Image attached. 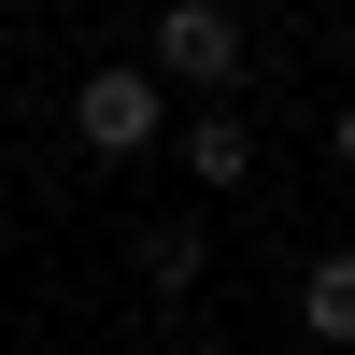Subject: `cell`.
<instances>
[{
  "label": "cell",
  "mask_w": 355,
  "mask_h": 355,
  "mask_svg": "<svg viewBox=\"0 0 355 355\" xmlns=\"http://www.w3.org/2000/svg\"><path fill=\"white\" fill-rule=\"evenodd\" d=\"M142 71H157V85H199V100H242V85H256V28L227 15V0H157Z\"/></svg>",
  "instance_id": "obj_1"
},
{
  "label": "cell",
  "mask_w": 355,
  "mask_h": 355,
  "mask_svg": "<svg viewBox=\"0 0 355 355\" xmlns=\"http://www.w3.org/2000/svg\"><path fill=\"white\" fill-rule=\"evenodd\" d=\"M157 128H171V85L142 71V57H100V71L71 85V142H85V157L128 171V157H157Z\"/></svg>",
  "instance_id": "obj_2"
},
{
  "label": "cell",
  "mask_w": 355,
  "mask_h": 355,
  "mask_svg": "<svg viewBox=\"0 0 355 355\" xmlns=\"http://www.w3.org/2000/svg\"><path fill=\"white\" fill-rule=\"evenodd\" d=\"M157 142H171V171H185L199 199H242V185H256V114H242V100H199L185 128H157Z\"/></svg>",
  "instance_id": "obj_3"
},
{
  "label": "cell",
  "mask_w": 355,
  "mask_h": 355,
  "mask_svg": "<svg viewBox=\"0 0 355 355\" xmlns=\"http://www.w3.org/2000/svg\"><path fill=\"white\" fill-rule=\"evenodd\" d=\"M128 270L157 284V299H199V284H214V227H199V214H157V227L128 242Z\"/></svg>",
  "instance_id": "obj_4"
},
{
  "label": "cell",
  "mask_w": 355,
  "mask_h": 355,
  "mask_svg": "<svg viewBox=\"0 0 355 355\" xmlns=\"http://www.w3.org/2000/svg\"><path fill=\"white\" fill-rule=\"evenodd\" d=\"M299 327H313V341H355V256H341V242L299 270Z\"/></svg>",
  "instance_id": "obj_5"
},
{
  "label": "cell",
  "mask_w": 355,
  "mask_h": 355,
  "mask_svg": "<svg viewBox=\"0 0 355 355\" xmlns=\"http://www.w3.org/2000/svg\"><path fill=\"white\" fill-rule=\"evenodd\" d=\"M185 355H242V341H185Z\"/></svg>",
  "instance_id": "obj_6"
},
{
  "label": "cell",
  "mask_w": 355,
  "mask_h": 355,
  "mask_svg": "<svg viewBox=\"0 0 355 355\" xmlns=\"http://www.w3.org/2000/svg\"><path fill=\"white\" fill-rule=\"evenodd\" d=\"M313 355H355V341H313Z\"/></svg>",
  "instance_id": "obj_7"
},
{
  "label": "cell",
  "mask_w": 355,
  "mask_h": 355,
  "mask_svg": "<svg viewBox=\"0 0 355 355\" xmlns=\"http://www.w3.org/2000/svg\"><path fill=\"white\" fill-rule=\"evenodd\" d=\"M15 355H43V341H15Z\"/></svg>",
  "instance_id": "obj_8"
}]
</instances>
